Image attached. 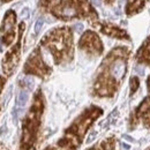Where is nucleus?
Returning a JSON list of instances; mask_svg holds the SVG:
<instances>
[{"label": "nucleus", "instance_id": "obj_17", "mask_svg": "<svg viewBox=\"0 0 150 150\" xmlns=\"http://www.w3.org/2000/svg\"><path fill=\"white\" fill-rule=\"evenodd\" d=\"M42 25H43V21H42V20H38L37 22H36V25H35V33H36V34L39 33Z\"/></svg>", "mask_w": 150, "mask_h": 150}, {"label": "nucleus", "instance_id": "obj_13", "mask_svg": "<svg viewBox=\"0 0 150 150\" xmlns=\"http://www.w3.org/2000/svg\"><path fill=\"white\" fill-rule=\"evenodd\" d=\"M89 150H119L118 147V141L114 136H110L100 141L99 143L95 144L93 148Z\"/></svg>", "mask_w": 150, "mask_h": 150}, {"label": "nucleus", "instance_id": "obj_9", "mask_svg": "<svg viewBox=\"0 0 150 150\" xmlns=\"http://www.w3.org/2000/svg\"><path fill=\"white\" fill-rule=\"evenodd\" d=\"M24 29V23L20 24V37L19 40L16 43V45L6 54L4 61H2V69L6 75H11L13 73V71L15 69V67L18 66L20 60V49H21V37H22V33Z\"/></svg>", "mask_w": 150, "mask_h": 150}, {"label": "nucleus", "instance_id": "obj_15", "mask_svg": "<svg viewBox=\"0 0 150 150\" xmlns=\"http://www.w3.org/2000/svg\"><path fill=\"white\" fill-rule=\"evenodd\" d=\"M27 99H28V94H27V91H21L19 95V97H18V106H23V105L25 104Z\"/></svg>", "mask_w": 150, "mask_h": 150}, {"label": "nucleus", "instance_id": "obj_19", "mask_svg": "<svg viewBox=\"0 0 150 150\" xmlns=\"http://www.w3.org/2000/svg\"><path fill=\"white\" fill-rule=\"evenodd\" d=\"M4 1H8V0H4Z\"/></svg>", "mask_w": 150, "mask_h": 150}, {"label": "nucleus", "instance_id": "obj_3", "mask_svg": "<svg viewBox=\"0 0 150 150\" xmlns=\"http://www.w3.org/2000/svg\"><path fill=\"white\" fill-rule=\"evenodd\" d=\"M43 111H44V97L42 91L38 90L35 95L34 103L27 117L23 120L20 150H36L40 134Z\"/></svg>", "mask_w": 150, "mask_h": 150}, {"label": "nucleus", "instance_id": "obj_14", "mask_svg": "<svg viewBox=\"0 0 150 150\" xmlns=\"http://www.w3.org/2000/svg\"><path fill=\"white\" fill-rule=\"evenodd\" d=\"M139 86H140V81H139V79H137L136 76H133V77L131 79V95H133L136 90H137Z\"/></svg>", "mask_w": 150, "mask_h": 150}, {"label": "nucleus", "instance_id": "obj_1", "mask_svg": "<svg viewBox=\"0 0 150 150\" xmlns=\"http://www.w3.org/2000/svg\"><path fill=\"white\" fill-rule=\"evenodd\" d=\"M131 51L125 46L114 47L103 60L93 86V95L97 97H113L127 73Z\"/></svg>", "mask_w": 150, "mask_h": 150}, {"label": "nucleus", "instance_id": "obj_5", "mask_svg": "<svg viewBox=\"0 0 150 150\" xmlns=\"http://www.w3.org/2000/svg\"><path fill=\"white\" fill-rule=\"evenodd\" d=\"M52 14L64 21L74 18H87L89 20L97 19V13L89 5L88 0H62L52 9Z\"/></svg>", "mask_w": 150, "mask_h": 150}, {"label": "nucleus", "instance_id": "obj_6", "mask_svg": "<svg viewBox=\"0 0 150 150\" xmlns=\"http://www.w3.org/2000/svg\"><path fill=\"white\" fill-rule=\"evenodd\" d=\"M148 96L141 102V104L134 110L129 118V128L134 129L140 124L150 131V75L147 80Z\"/></svg>", "mask_w": 150, "mask_h": 150}, {"label": "nucleus", "instance_id": "obj_21", "mask_svg": "<svg viewBox=\"0 0 150 150\" xmlns=\"http://www.w3.org/2000/svg\"><path fill=\"white\" fill-rule=\"evenodd\" d=\"M0 150H2V149H0Z\"/></svg>", "mask_w": 150, "mask_h": 150}, {"label": "nucleus", "instance_id": "obj_4", "mask_svg": "<svg viewBox=\"0 0 150 150\" xmlns=\"http://www.w3.org/2000/svg\"><path fill=\"white\" fill-rule=\"evenodd\" d=\"M42 45L51 52L57 65L69 62L73 59V35L69 28L52 30L42 39Z\"/></svg>", "mask_w": 150, "mask_h": 150}, {"label": "nucleus", "instance_id": "obj_11", "mask_svg": "<svg viewBox=\"0 0 150 150\" xmlns=\"http://www.w3.org/2000/svg\"><path fill=\"white\" fill-rule=\"evenodd\" d=\"M93 24H94V27H96L97 29H99L103 34H105V35H108L110 37L129 40L128 34L125 30L120 29L119 27H117L114 24H111V23H93Z\"/></svg>", "mask_w": 150, "mask_h": 150}, {"label": "nucleus", "instance_id": "obj_12", "mask_svg": "<svg viewBox=\"0 0 150 150\" xmlns=\"http://www.w3.org/2000/svg\"><path fill=\"white\" fill-rule=\"evenodd\" d=\"M135 59H136L137 64L150 67V36L143 42V44L136 52Z\"/></svg>", "mask_w": 150, "mask_h": 150}, {"label": "nucleus", "instance_id": "obj_2", "mask_svg": "<svg viewBox=\"0 0 150 150\" xmlns=\"http://www.w3.org/2000/svg\"><path fill=\"white\" fill-rule=\"evenodd\" d=\"M102 113L103 111L97 106H90L86 109L65 131L64 135L56 143L47 147L45 150H77L89 127L99 115H102Z\"/></svg>", "mask_w": 150, "mask_h": 150}, {"label": "nucleus", "instance_id": "obj_10", "mask_svg": "<svg viewBox=\"0 0 150 150\" xmlns=\"http://www.w3.org/2000/svg\"><path fill=\"white\" fill-rule=\"evenodd\" d=\"M15 20L16 16L13 11H8L7 14L5 15V19L2 22L1 27V40H0V51H2L1 45H11L12 42L14 40L15 33H14V25H15Z\"/></svg>", "mask_w": 150, "mask_h": 150}, {"label": "nucleus", "instance_id": "obj_7", "mask_svg": "<svg viewBox=\"0 0 150 150\" xmlns=\"http://www.w3.org/2000/svg\"><path fill=\"white\" fill-rule=\"evenodd\" d=\"M24 73L25 74L37 75L42 79H44V77H46V76L51 74V67H49L43 61L39 47H37L31 53V56L28 58V60L25 62V66H24Z\"/></svg>", "mask_w": 150, "mask_h": 150}, {"label": "nucleus", "instance_id": "obj_20", "mask_svg": "<svg viewBox=\"0 0 150 150\" xmlns=\"http://www.w3.org/2000/svg\"><path fill=\"white\" fill-rule=\"evenodd\" d=\"M147 150H150V148H148V149H147Z\"/></svg>", "mask_w": 150, "mask_h": 150}, {"label": "nucleus", "instance_id": "obj_18", "mask_svg": "<svg viewBox=\"0 0 150 150\" xmlns=\"http://www.w3.org/2000/svg\"><path fill=\"white\" fill-rule=\"evenodd\" d=\"M4 84H5V80H4L2 77H0V91H1V89H2V87H4Z\"/></svg>", "mask_w": 150, "mask_h": 150}, {"label": "nucleus", "instance_id": "obj_8", "mask_svg": "<svg viewBox=\"0 0 150 150\" xmlns=\"http://www.w3.org/2000/svg\"><path fill=\"white\" fill-rule=\"evenodd\" d=\"M79 47L90 56H99L103 53V44L94 31H86L79 42Z\"/></svg>", "mask_w": 150, "mask_h": 150}, {"label": "nucleus", "instance_id": "obj_16", "mask_svg": "<svg viewBox=\"0 0 150 150\" xmlns=\"http://www.w3.org/2000/svg\"><path fill=\"white\" fill-rule=\"evenodd\" d=\"M52 2H53V0H39V5H40V7L44 8V9L50 8V6H51Z\"/></svg>", "mask_w": 150, "mask_h": 150}]
</instances>
